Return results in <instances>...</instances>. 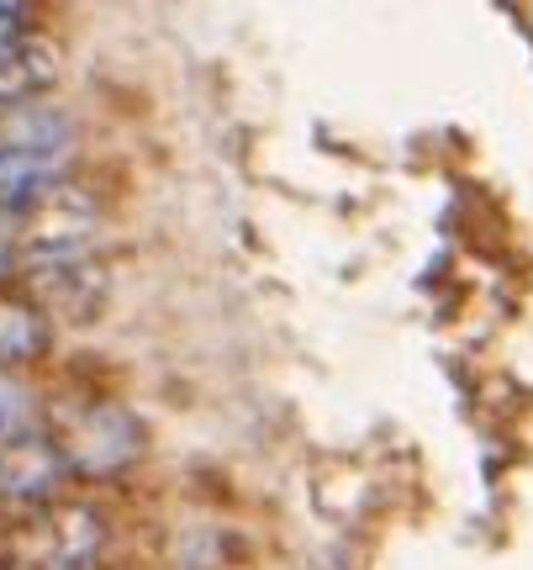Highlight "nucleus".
Wrapping results in <instances>:
<instances>
[{
	"mask_svg": "<svg viewBox=\"0 0 533 570\" xmlns=\"http://www.w3.org/2000/svg\"><path fill=\"white\" fill-rule=\"evenodd\" d=\"M144 449V428L127 407L106 402V407H85L69 417V433H63V465L75 470H117L127 465L132 454Z\"/></svg>",
	"mask_w": 533,
	"mask_h": 570,
	"instance_id": "nucleus-1",
	"label": "nucleus"
},
{
	"mask_svg": "<svg viewBox=\"0 0 533 570\" xmlns=\"http://www.w3.org/2000/svg\"><path fill=\"white\" fill-rule=\"evenodd\" d=\"M63 454L53 439L38 433H17V439H0V497L6 502H48L53 487L63 481Z\"/></svg>",
	"mask_w": 533,
	"mask_h": 570,
	"instance_id": "nucleus-2",
	"label": "nucleus"
},
{
	"mask_svg": "<svg viewBox=\"0 0 533 570\" xmlns=\"http://www.w3.org/2000/svg\"><path fill=\"white\" fill-rule=\"evenodd\" d=\"M0 148L6 154H32V159L63 164L69 154V122L48 106L17 101V106H0Z\"/></svg>",
	"mask_w": 533,
	"mask_h": 570,
	"instance_id": "nucleus-3",
	"label": "nucleus"
},
{
	"mask_svg": "<svg viewBox=\"0 0 533 570\" xmlns=\"http://www.w3.org/2000/svg\"><path fill=\"white\" fill-rule=\"evenodd\" d=\"M53 80H59V48L48 38L21 32L17 42L0 48V106L32 101V90H48Z\"/></svg>",
	"mask_w": 533,
	"mask_h": 570,
	"instance_id": "nucleus-4",
	"label": "nucleus"
},
{
	"mask_svg": "<svg viewBox=\"0 0 533 570\" xmlns=\"http://www.w3.org/2000/svg\"><path fill=\"white\" fill-rule=\"evenodd\" d=\"M59 185V164L0 148V212H32Z\"/></svg>",
	"mask_w": 533,
	"mask_h": 570,
	"instance_id": "nucleus-5",
	"label": "nucleus"
},
{
	"mask_svg": "<svg viewBox=\"0 0 533 570\" xmlns=\"http://www.w3.org/2000/svg\"><path fill=\"white\" fill-rule=\"evenodd\" d=\"M42 348H48V317H42V306L0 291V370L17 365V360H32Z\"/></svg>",
	"mask_w": 533,
	"mask_h": 570,
	"instance_id": "nucleus-6",
	"label": "nucleus"
},
{
	"mask_svg": "<svg viewBox=\"0 0 533 570\" xmlns=\"http://www.w3.org/2000/svg\"><path fill=\"white\" fill-rule=\"evenodd\" d=\"M48 570H85L90 566V554L101 544V529H96V512L85 508H63L48 518Z\"/></svg>",
	"mask_w": 533,
	"mask_h": 570,
	"instance_id": "nucleus-7",
	"label": "nucleus"
},
{
	"mask_svg": "<svg viewBox=\"0 0 533 570\" xmlns=\"http://www.w3.org/2000/svg\"><path fill=\"white\" fill-rule=\"evenodd\" d=\"M32 417V391L21 386L11 370H0V439H17Z\"/></svg>",
	"mask_w": 533,
	"mask_h": 570,
	"instance_id": "nucleus-8",
	"label": "nucleus"
},
{
	"mask_svg": "<svg viewBox=\"0 0 533 570\" xmlns=\"http://www.w3.org/2000/svg\"><path fill=\"white\" fill-rule=\"evenodd\" d=\"M27 32V6H11V0H0V48L6 42H17Z\"/></svg>",
	"mask_w": 533,
	"mask_h": 570,
	"instance_id": "nucleus-9",
	"label": "nucleus"
}]
</instances>
